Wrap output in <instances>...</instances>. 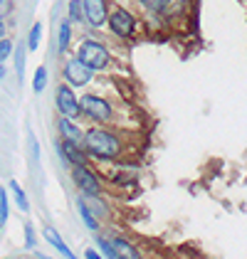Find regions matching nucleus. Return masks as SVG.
I'll list each match as a JSON object with an SVG mask.
<instances>
[{
    "label": "nucleus",
    "mask_w": 247,
    "mask_h": 259,
    "mask_svg": "<svg viewBox=\"0 0 247 259\" xmlns=\"http://www.w3.org/2000/svg\"><path fill=\"white\" fill-rule=\"evenodd\" d=\"M84 151L94 163H119L126 156V141L111 126H87Z\"/></svg>",
    "instance_id": "obj_1"
},
{
    "label": "nucleus",
    "mask_w": 247,
    "mask_h": 259,
    "mask_svg": "<svg viewBox=\"0 0 247 259\" xmlns=\"http://www.w3.org/2000/svg\"><path fill=\"white\" fill-rule=\"evenodd\" d=\"M79 109H82V119H87L92 126H111L116 121V106L106 97L94 92H84L79 97Z\"/></svg>",
    "instance_id": "obj_2"
},
{
    "label": "nucleus",
    "mask_w": 247,
    "mask_h": 259,
    "mask_svg": "<svg viewBox=\"0 0 247 259\" xmlns=\"http://www.w3.org/2000/svg\"><path fill=\"white\" fill-rule=\"evenodd\" d=\"M74 57L82 60L89 69L104 72V69H109V64H111V50H109L102 40L84 37V40L79 42V47H77V55H74Z\"/></svg>",
    "instance_id": "obj_3"
},
{
    "label": "nucleus",
    "mask_w": 247,
    "mask_h": 259,
    "mask_svg": "<svg viewBox=\"0 0 247 259\" xmlns=\"http://www.w3.org/2000/svg\"><path fill=\"white\" fill-rule=\"evenodd\" d=\"M106 25H109V32L116 37V40H134L136 37V15L124 8V5H114L109 8V18H106Z\"/></svg>",
    "instance_id": "obj_4"
},
{
    "label": "nucleus",
    "mask_w": 247,
    "mask_h": 259,
    "mask_svg": "<svg viewBox=\"0 0 247 259\" xmlns=\"http://www.w3.org/2000/svg\"><path fill=\"white\" fill-rule=\"evenodd\" d=\"M69 178L74 183V188L79 190V195H104V180L94 170V165H74L69 168Z\"/></svg>",
    "instance_id": "obj_5"
},
{
    "label": "nucleus",
    "mask_w": 247,
    "mask_h": 259,
    "mask_svg": "<svg viewBox=\"0 0 247 259\" xmlns=\"http://www.w3.org/2000/svg\"><path fill=\"white\" fill-rule=\"evenodd\" d=\"M55 106H57V116H64V119L79 121L82 119V109H79V97L77 92L69 87V84H57L55 89Z\"/></svg>",
    "instance_id": "obj_6"
},
{
    "label": "nucleus",
    "mask_w": 247,
    "mask_h": 259,
    "mask_svg": "<svg viewBox=\"0 0 247 259\" xmlns=\"http://www.w3.org/2000/svg\"><path fill=\"white\" fill-rule=\"evenodd\" d=\"M94 69H89L82 60H77V57H69V60H64L62 64V79L64 84H69L72 89H82V87H89L92 81H94Z\"/></svg>",
    "instance_id": "obj_7"
},
{
    "label": "nucleus",
    "mask_w": 247,
    "mask_h": 259,
    "mask_svg": "<svg viewBox=\"0 0 247 259\" xmlns=\"http://www.w3.org/2000/svg\"><path fill=\"white\" fill-rule=\"evenodd\" d=\"M55 148H57V156L67 168H74V165H89L92 158L89 153L84 151L82 143H69V141H55Z\"/></svg>",
    "instance_id": "obj_8"
},
{
    "label": "nucleus",
    "mask_w": 247,
    "mask_h": 259,
    "mask_svg": "<svg viewBox=\"0 0 247 259\" xmlns=\"http://www.w3.org/2000/svg\"><path fill=\"white\" fill-rule=\"evenodd\" d=\"M82 13H84V22L94 30H99L106 25L109 18V3L106 0H82Z\"/></svg>",
    "instance_id": "obj_9"
},
{
    "label": "nucleus",
    "mask_w": 247,
    "mask_h": 259,
    "mask_svg": "<svg viewBox=\"0 0 247 259\" xmlns=\"http://www.w3.org/2000/svg\"><path fill=\"white\" fill-rule=\"evenodd\" d=\"M57 136H60V141L82 143V146H84V128L79 126V121H72V119H64V116H57Z\"/></svg>",
    "instance_id": "obj_10"
},
{
    "label": "nucleus",
    "mask_w": 247,
    "mask_h": 259,
    "mask_svg": "<svg viewBox=\"0 0 247 259\" xmlns=\"http://www.w3.org/2000/svg\"><path fill=\"white\" fill-rule=\"evenodd\" d=\"M109 242H111V249H114V257L116 259H144L141 249L129 242L126 237H119V235H109Z\"/></svg>",
    "instance_id": "obj_11"
},
{
    "label": "nucleus",
    "mask_w": 247,
    "mask_h": 259,
    "mask_svg": "<svg viewBox=\"0 0 247 259\" xmlns=\"http://www.w3.org/2000/svg\"><path fill=\"white\" fill-rule=\"evenodd\" d=\"M42 235H45V239L50 242V247H52V249H57V252H60L64 259H77V254H74V252L67 247V242L62 239V235L57 232V230H55V227H50V225H47V227L42 230Z\"/></svg>",
    "instance_id": "obj_12"
},
{
    "label": "nucleus",
    "mask_w": 247,
    "mask_h": 259,
    "mask_svg": "<svg viewBox=\"0 0 247 259\" xmlns=\"http://www.w3.org/2000/svg\"><path fill=\"white\" fill-rule=\"evenodd\" d=\"M79 198L84 200V205L92 210V215L99 220H109V215H111V210H109V202L104 200V195H79Z\"/></svg>",
    "instance_id": "obj_13"
},
{
    "label": "nucleus",
    "mask_w": 247,
    "mask_h": 259,
    "mask_svg": "<svg viewBox=\"0 0 247 259\" xmlns=\"http://www.w3.org/2000/svg\"><path fill=\"white\" fill-rule=\"evenodd\" d=\"M69 45H72V22L64 18L60 22V30H57V55H67Z\"/></svg>",
    "instance_id": "obj_14"
},
{
    "label": "nucleus",
    "mask_w": 247,
    "mask_h": 259,
    "mask_svg": "<svg viewBox=\"0 0 247 259\" xmlns=\"http://www.w3.org/2000/svg\"><path fill=\"white\" fill-rule=\"evenodd\" d=\"M77 212H79V218H82V222L87 225V230H92L94 235H99V230H102V222L92 215V210L84 205V200L77 195Z\"/></svg>",
    "instance_id": "obj_15"
},
{
    "label": "nucleus",
    "mask_w": 247,
    "mask_h": 259,
    "mask_svg": "<svg viewBox=\"0 0 247 259\" xmlns=\"http://www.w3.org/2000/svg\"><path fill=\"white\" fill-rule=\"evenodd\" d=\"M10 190H13V198H15L18 210L30 212V200H27V195H25V190H22V185L18 183V180H10Z\"/></svg>",
    "instance_id": "obj_16"
},
{
    "label": "nucleus",
    "mask_w": 247,
    "mask_h": 259,
    "mask_svg": "<svg viewBox=\"0 0 247 259\" xmlns=\"http://www.w3.org/2000/svg\"><path fill=\"white\" fill-rule=\"evenodd\" d=\"M47 81H50L47 67H37L35 74H32V92H35V94H42V92L47 89Z\"/></svg>",
    "instance_id": "obj_17"
},
{
    "label": "nucleus",
    "mask_w": 247,
    "mask_h": 259,
    "mask_svg": "<svg viewBox=\"0 0 247 259\" xmlns=\"http://www.w3.org/2000/svg\"><path fill=\"white\" fill-rule=\"evenodd\" d=\"M139 5L148 15H163L166 8H168V0H139Z\"/></svg>",
    "instance_id": "obj_18"
},
{
    "label": "nucleus",
    "mask_w": 247,
    "mask_h": 259,
    "mask_svg": "<svg viewBox=\"0 0 247 259\" xmlns=\"http://www.w3.org/2000/svg\"><path fill=\"white\" fill-rule=\"evenodd\" d=\"M40 40H42V22H35L32 25V30H30V35H27V52H37V47H40Z\"/></svg>",
    "instance_id": "obj_19"
},
{
    "label": "nucleus",
    "mask_w": 247,
    "mask_h": 259,
    "mask_svg": "<svg viewBox=\"0 0 247 259\" xmlns=\"http://www.w3.org/2000/svg\"><path fill=\"white\" fill-rule=\"evenodd\" d=\"M67 20L72 22H84V13H82V0H69V15Z\"/></svg>",
    "instance_id": "obj_20"
},
{
    "label": "nucleus",
    "mask_w": 247,
    "mask_h": 259,
    "mask_svg": "<svg viewBox=\"0 0 247 259\" xmlns=\"http://www.w3.org/2000/svg\"><path fill=\"white\" fill-rule=\"evenodd\" d=\"M97 247H99V252H102L104 259H116V257H114V249H111V242H109V237L97 235Z\"/></svg>",
    "instance_id": "obj_21"
},
{
    "label": "nucleus",
    "mask_w": 247,
    "mask_h": 259,
    "mask_svg": "<svg viewBox=\"0 0 247 259\" xmlns=\"http://www.w3.org/2000/svg\"><path fill=\"white\" fill-rule=\"evenodd\" d=\"M10 215V202H8V190L0 188V227L5 225V220Z\"/></svg>",
    "instance_id": "obj_22"
},
{
    "label": "nucleus",
    "mask_w": 247,
    "mask_h": 259,
    "mask_svg": "<svg viewBox=\"0 0 247 259\" xmlns=\"http://www.w3.org/2000/svg\"><path fill=\"white\" fill-rule=\"evenodd\" d=\"M13 55H15V72H18V77L22 79V74H25V55H27V45H25V47H18Z\"/></svg>",
    "instance_id": "obj_23"
},
{
    "label": "nucleus",
    "mask_w": 247,
    "mask_h": 259,
    "mask_svg": "<svg viewBox=\"0 0 247 259\" xmlns=\"http://www.w3.org/2000/svg\"><path fill=\"white\" fill-rule=\"evenodd\" d=\"M13 52H15V45L13 40H0V64H5V60H10L13 57Z\"/></svg>",
    "instance_id": "obj_24"
},
{
    "label": "nucleus",
    "mask_w": 247,
    "mask_h": 259,
    "mask_svg": "<svg viewBox=\"0 0 247 259\" xmlns=\"http://www.w3.org/2000/svg\"><path fill=\"white\" fill-rule=\"evenodd\" d=\"M25 247L27 249H35V227L30 222L25 225Z\"/></svg>",
    "instance_id": "obj_25"
},
{
    "label": "nucleus",
    "mask_w": 247,
    "mask_h": 259,
    "mask_svg": "<svg viewBox=\"0 0 247 259\" xmlns=\"http://www.w3.org/2000/svg\"><path fill=\"white\" fill-rule=\"evenodd\" d=\"M13 13V0H0V20Z\"/></svg>",
    "instance_id": "obj_26"
},
{
    "label": "nucleus",
    "mask_w": 247,
    "mask_h": 259,
    "mask_svg": "<svg viewBox=\"0 0 247 259\" xmlns=\"http://www.w3.org/2000/svg\"><path fill=\"white\" fill-rule=\"evenodd\" d=\"M84 259H104V257L99 249H92V247H89V249H84Z\"/></svg>",
    "instance_id": "obj_27"
},
{
    "label": "nucleus",
    "mask_w": 247,
    "mask_h": 259,
    "mask_svg": "<svg viewBox=\"0 0 247 259\" xmlns=\"http://www.w3.org/2000/svg\"><path fill=\"white\" fill-rule=\"evenodd\" d=\"M5 32H8V27H5V22L0 20V40H5Z\"/></svg>",
    "instance_id": "obj_28"
},
{
    "label": "nucleus",
    "mask_w": 247,
    "mask_h": 259,
    "mask_svg": "<svg viewBox=\"0 0 247 259\" xmlns=\"http://www.w3.org/2000/svg\"><path fill=\"white\" fill-rule=\"evenodd\" d=\"M5 74H8V69H5V64H0V79H5Z\"/></svg>",
    "instance_id": "obj_29"
}]
</instances>
